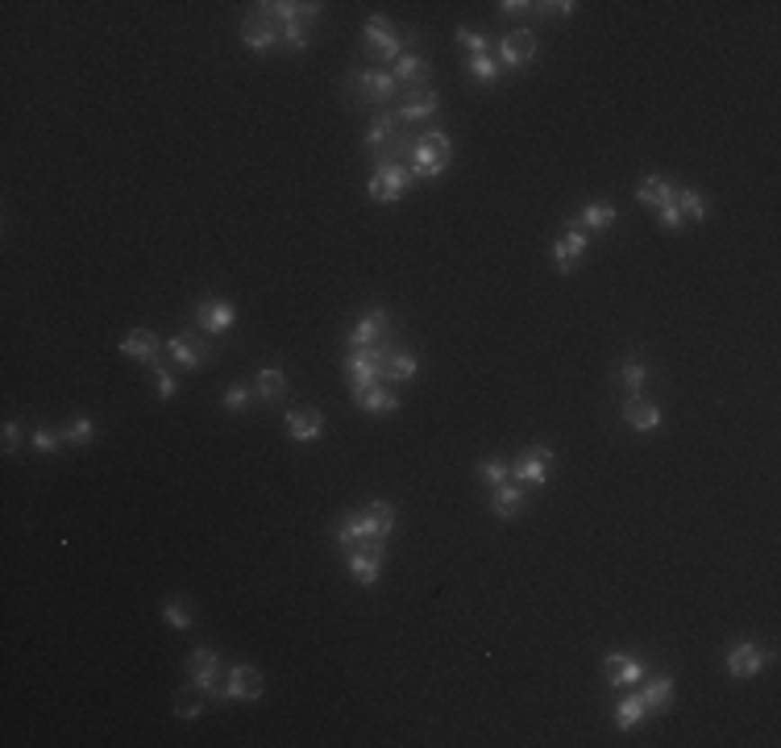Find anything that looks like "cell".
Here are the masks:
<instances>
[{
  "instance_id": "6da1fadb",
  "label": "cell",
  "mask_w": 781,
  "mask_h": 748,
  "mask_svg": "<svg viewBox=\"0 0 781 748\" xmlns=\"http://www.w3.org/2000/svg\"><path fill=\"white\" fill-rule=\"evenodd\" d=\"M453 163V141L445 130H428L420 138H412V150H408V171L412 179H436Z\"/></svg>"
},
{
  "instance_id": "7a4b0ae2",
  "label": "cell",
  "mask_w": 781,
  "mask_h": 748,
  "mask_svg": "<svg viewBox=\"0 0 781 748\" xmlns=\"http://www.w3.org/2000/svg\"><path fill=\"white\" fill-rule=\"evenodd\" d=\"M187 673H192L195 690H204L212 703H225V698H229L225 665H220V653L217 649H192V653H187Z\"/></svg>"
},
{
  "instance_id": "3957f363",
  "label": "cell",
  "mask_w": 781,
  "mask_h": 748,
  "mask_svg": "<svg viewBox=\"0 0 781 748\" xmlns=\"http://www.w3.org/2000/svg\"><path fill=\"white\" fill-rule=\"evenodd\" d=\"M387 358H390L387 341H382V346H366V349H349V358H346L349 391L362 395V391L379 387V374H387Z\"/></svg>"
},
{
  "instance_id": "277c9868",
  "label": "cell",
  "mask_w": 781,
  "mask_h": 748,
  "mask_svg": "<svg viewBox=\"0 0 781 748\" xmlns=\"http://www.w3.org/2000/svg\"><path fill=\"white\" fill-rule=\"evenodd\" d=\"M362 42H366V55L379 59V63H399L403 59V38L395 33V25L382 17V13H374V17H366V30H362Z\"/></svg>"
},
{
  "instance_id": "5b68a950",
  "label": "cell",
  "mask_w": 781,
  "mask_h": 748,
  "mask_svg": "<svg viewBox=\"0 0 781 748\" xmlns=\"http://www.w3.org/2000/svg\"><path fill=\"white\" fill-rule=\"evenodd\" d=\"M349 92H358V100L382 109L390 96H399V79L390 76V67H374V71H349Z\"/></svg>"
},
{
  "instance_id": "8992f818",
  "label": "cell",
  "mask_w": 781,
  "mask_h": 748,
  "mask_svg": "<svg viewBox=\"0 0 781 748\" xmlns=\"http://www.w3.org/2000/svg\"><path fill=\"white\" fill-rule=\"evenodd\" d=\"M553 462H557V454L549 449V445H528V449L511 462V478H516L520 487H544Z\"/></svg>"
},
{
  "instance_id": "52a82bcc",
  "label": "cell",
  "mask_w": 781,
  "mask_h": 748,
  "mask_svg": "<svg viewBox=\"0 0 781 748\" xmlns=\"http://www.w3.org/2000/svg\"><path fill=\"white\" fill-rule=\"evenodd\" d=\"M408 184H412V171H408L403 163H395V158H387V163H379L374 167V175H370V200L395 204V200H403Z\"/></svg>"
},
{
  "instance_id": "ba28073f",
  "label": "cell",
  "mask_w": 781,
  "mask_h": 748,
  "mask_svg": "<svg viewBox=\"0 0 781 748\" xmlns=\"http://www.w3.org/2000/svg\"><path fill=\"white\" fill-rule=\"evenodd\" d=\"M382 554H387V541H379V536H366V541H358V549H349V574H354V582L358 586L379 582Z\"/></svg>"
},
{
  "instance_id": "9c48e42d",
  "label": "cell",
  "mask_w": 781,
  "mask_h": 748,
  "mask_svg": "<svg viewBox=\"0 0 781 748\" xmlns=\"http://www.w3.org/2000/svg\"><path fill=\"white\" fill-rule=\"evenodd\" d=\"M395 141H399V117L395 113H374V121H370V130H366V154L374 158V167L387 163Z\"/></svg>"
},
{
  "instance_id": "30bf717a",
  "label": "cell",
  "mask_w": 781,
  "mask_h": 748,
  "mask_svg": "<svg viewBox=\"0 0 781 748\" xmlns=\"http://www.w3.org/2000/svg\"><path fill=\"white\" fill-rule=\"evenodd\" d=\"M586 246H590V238H586V233H582L578 225H570V229L561 233V238L553 241V249H549V258H553V266H557L561 275H574V266L582 262Z\"/></svg>"
},
{
  "instance_id": "8fae6325",
  "label": "cell",
  "mask_w": 781,
  "mask_h": 748,
  "mask_svg": "<svg viewBox=\"0 0 781 748\" xmlns=\"http://www.w3.org/2000/svg\"><path fill=\"white\" fill-rule=\"evenodd\" d=\"M390 329L387 308H370L366 316H358V325L349 329V349H366V346H382Z\"/></svg>"
},
{
  "instance_id": "7c38bea8",
  "label": "cell",
  "mask_w": 781,
  "mask_h": 748,
  "mask_svg": "<svg viewBox=\"0 0 781 748\" xmlns=\"http://www.w3.org/2000/svg\"><path fill=\"white\" fill-rule=\"evenodd\" d=\"M233 320H238V308L229 304V300H200V308H195V325L204 329L208 337H220L233 329Z\"/></svg>"
},
{
  "instance_id": "4fadbf2b",
  "label": "cell",
  "mask_w": 781,
  "mask_h": 748,
  "mask_svg": "<svg viewBox=\"0 0 781 748\" xmlns=\"http://www.w3.org/2000/svg\"><path fill=\"white\" fill-rule=\"evenodd\" d=\"M603 673H607V686H615V690H624V686H636L644 682V662L641 657H632V653H611L607 662H603Z\"/></svg>"
},
{
  "instance_id": "5bb4252c",
  "label": "cell",
  "mask_w": 781,
  "mask_h": 748,
  "mask_svg": "<svg viewBox=\"0 0 781 748\" xmlns=\"http://www.w3.org/2000/svg\"><path fill=\"white\" fill-rule=\"evenodd\" d=\"M166 354H171L184 370H195V366H204V362L212 358V346L200 341V337H192V333H175L171 341H166Z\"/></svg>"
},
{
  "instance_id": "9a60e30c",
  "label": "cell",
  "mask_w": 781,
  "mask_h": 748,
  "mask_svg": "<svg viewBox=\"0 0 781 748\" xmlns=\"http://www.w3.org/2000/svg\"><path fill=\"white\" fill-rule=\"evenodd\" d=\"M283 33L274 30V22L266 17V13H250L246 22H241V42L250 46V50H258V55H266V50H274V42H279Z\"/></svg>"
},
{
  "instance_id": "2e32d148",
  "label": "cell",
  "mask_w": 781,
  "mask_h": 748,
  "mask_svg": "<svg viewBox=\"0 0 781 748\" xmlns=\"http://www.w3.org/2000/svg\"><path fill=\"white\" fill-rule=\"evenodd\" d=\"M229 682V698H262V690H266V678L258 673V665L250 662H238L233 670L225 673Z\"/></svg>"
},
{
  "instance_id": "e0dca14e",
  "label": "cell",
  "mask_w": 781,
  "mask_h": 748,
  "mask_svg": "<svg viewBox=\"0 0 781 748\" xmlns=\"http://www.w3.org/2000/svg\"><path fill=\"white\" fill-rule=\"evenodd\" d=\"M436 104H441V96L433 87H408V100H403V109H395V117H399V125H416V121L433 117Z\"/></svg>"
},
{
  "instance_id": "ac0fdd59",
  "label": "cell",
  "mask_w": 781,
  "mask_h": 748,
  "mask_svg": "<svg viewBox=\"0 0 781 748\" xmlns=\"http://www.w3.org/2000/svg\"><path fill=\"white\" fill-rule=\"evenodd\" d=\"M532 55H536V33L532 30H511L507 38L499 42V63L503 67H524V63H532Z\"/></svg>"
},
{
  "instance_id": "d6986e66",
  "label": "cell",
  "mask_w": 781,
  "mask_h": 748,
  "mask_svg": "<svg viewBox=\"0 0 781 748\" xmlns=\"http://www.w3.org/2000/svg\"><path fill=\"white\" fill-rule=\"evenodd\" d=\"M287 437L292 441H300V445H308V441H316V437L325 433V416L316 412V408H295V412H287Z\"/></svg>"
},
{
  "instance_id": "ffe728a7",
  "label": "cell",
  "mask_w": 781,
  "mask_h": 748,
  "mask_svg": "<svg viewBox=\"0 0 781 748\" xmlns=\"http://www.w3.org/2000/svg\"><path fill=\"white\" fill-rule=\"evenodd\" d=\"M624 424L636 428V433H652V428H661V408L652 400L632 395V400H624Z\"/></svg>"
},
{
  "instance_id": "44dd1931",
  "label": "cell",
  "mask_w": 781,
  "mask_h": 748,
  "mask_svg": "<svg viewBox=\"0 0 781 748\" xmlns=\"http://www.w3.org/2000/svg\"><path fill=\"white\" fill-rule=\"evenodd\" d=\"M636 200L649 204L652 212H661V208H669L673 200H678V187H673L669 179H661V175H644L641 184H636Z\"/></svg>"
},
{
  "instance_id": "7402d4cb",
  "label": "cell",
  "mask_w": 781,
  "mask_h": 748,
  "mask_svg": "<svg viewBox=\"0 0 781 748\" xmlns=\"http://www.w3.org/2000/svg\"><path fill=\"white\" fill-rule=\"evenodd\" d=\"M524 508H528V487H520V482H503V487H495V495H490V511H495L499 520L520 516Z\"/></svg>"
},
{
  "instance_id": "603a6c76",
  "label": "cell",
  "mask_w": 781,
  "mask_h": 748,
  "mask_svg": "<svg viewBox=\"0 0 781 748\" xmlns=\"http://www.w3.org/2000/svg\"><path fill=\"white\" fill-rule=\"evenodd\" d=\"M121 354H125V358L146 362V366H154V362H158V333H150V329H133V333L121 337Z\"/></svg>"
},
{
  "instance_id": "cb8c5ba5",
  "label": "cell",
  "mask_w": 781,
  "mask_h": 748,
  "mask_svg": "<svg viewBox=\"0 0 781 748\" xmlns=\"http://www.w3.org/2000/svg\"><path fill=\"white\" fill-rule=\"evenodd\" d=\"M760 670H765V653H760L757 644H749V640L727 653V673H732V678H757Z\"/></svg>"
},
{
  "instance_id": "d4e9b609",
  "label": "cell",
  "mask_w": 781,
  "mask_h": 748,
  "mask_svg": "<svg viewBox=\"0 0 781 748\" xmlns=\"http://www.w3.org/2000/svg\"><path fill=\"white\" fill-rule=\"evenodd\" d=\"M254 395L266 403H279L283 395H287V374H283L279 366H262L258 374H254Z\"/></svg>"
},
{
  "instance_id": "484cf974",
  "label": "cell",
  "mask_w": 781,
  "mask_h": 748,
  "mask_svg": "<svg viewBox=\"0 0 781 748\" xmlns=\"http://www.w3.org/2000/svg\"><path fill=\"white\" fill-rule=\"evenodd\" d=\"M390 76L399 79V84H408V87H424V79L433 76V63L424 55H403L399 63L390 67Z\"/></svg>"
},
{
  "instance_id": "4316f807",
  "label": "cell",
  "mask_w": 781,
  "mask_h": 748,
  "mask_svg": "<svg viewBox=\"0 0 781 748\" xmlns=\"http://www.w3.org/2000/svg\"><path fill=\"white\" fill-rule=\"evenodd\" d=\"M362 520H366V532L370 536H379V541H387L390 528H395V508H390L387 499H374L366 511H362Z\"/></svg>"
},
{
  "instance_id": "83f0119b",
  "label": "cell",
  "mask_w": 781,
  "mask_h": 748,
  "mask_svg": "<svg viewBox=\"0 0 781 748\" xmlns=\"http://www.w3.org/2000/svg\"><path fill=\"white\" fill-rule=\"evenodd\" d=\"M578 229H590V233H595V229H611L615 225V204H607V200H590V204L582 208V212H578V221H574Z\"/></svg>"
},
{
  "instance_id": "f1b7e54d",
  "label": "cell",
  "mask_w": 781,
  "mask_h": 748,
  "mask_svg": "<svg viewBox=\"0 0 781 748\" xmlns=\"http://www.w3.org/2000/svg\"><path fill=\"white\" fill-rule=\"evenodd\" d=\"M644 383H649V370H644V362L628 358V362H619V366H615V387L624 391L628 400H632V395H641Z\"/></svg>"
},
{
  "instance_id": "f546056e",
  "label": "cell",
  "mask_w": 781,
  "mask_h": 748,
  "mask_svg": "<svg viewBox=\"0 0 781 748\" xmlns=\"http://www.w3.org/2000/svg\"><path fill=\"white\" fill-rule=\"evenodd\" d=\"M354 400H358L370 416H395L399 412V395L387 391V387H370V391H362V395H354Z\"/></svg>"
},
{
  "instance_id": "4dcf8cb0",
  "label": "cell",
  "mask_w": 781,
  "mask_h": 748,
  "mask_svg": "<svg viewBox=\"0 0 781 748\" xmlns=\"http://www.w3.org/2000/svg\"><path fill=\"white\" fill-rule=\"evenodd\" d=\"M669 698H673V678H669V673H657V678H649V686H644V694H641L644 711H665V707H669Z\"/></svg>"
},
{
  "instance_id": "1f68e13d",
  "label": "cell",
  "mask_w": 781,
  "mask_h": 748,
  "mask_svg": "<svg viewBox=\"0 0 781 748\" xmlns=\"http://www.w3.org/2000/svg\"><path fill=\"white\" fill-rule=\"evenodd\" d=\"M370 532H366V520H362L358 511H349V516H341V524H337V545L341 549H358V541H366Z\"/></svg>"
},
{
  "instance_id": "d6a6232c",
  "label": "cell",
  "mask_w": 781,
  "mask_h": 748,
  "mask_svg": "<svg viewBox=\"0 0 781 748\" xmlns=\"http://www.w3.org/2000/svg\"><path fill=\"white\" fill-rule=\"evenodd\" d=\"M644 716H649V711H644L641 694H624V698L615 703V727H619V732H628V727H636Z\"/></svg>"
},
{
  "instance_id": "836d02e7",
  "label": "cell",
  "mask_w": 781,
  "mask_h": 748,
  "mask_svg": "<svg viewBox=\"0 0 781 748\" xmlns=\"http://www.w3.org/2000/svg\"><path fill=\"white\" fill-rule=\"evenodd\" d=\"M466 71H470V79H474L478 87L499 84V63H495L490 55H470L466 59Z\"/></svg>"
},
{
  "instance_id": "e575fe53",
  "label": "cell",
  "mask_w": 781,
  "mask_h": 748,
  "mask_svg": "<svg viewBox=\"0 0 781 748\" xmlns=\"http://www.w3.org/2000/svg\"><path fill=\"white\" fill-rule=\"evenodd\" d=\"M158 611H163V619L171 624V628H179V632H187L195 624V611H192V603H187V599H166Z\"/></svg>"
},
{
  "instance_id": "d590c367",
  "label": "cell",
  "mask_w": 781,
  "mask_h": 748,
  "mask_svg": "<svg viewBox=\"0 0 781 748\" xmlns=\"http://www.w3.org/2000/svg\"><path fill=\"white\" fill-rule=\"evenodd\" d=\"M204 707H208V694L204 690H179L175 694V716L179 719H195V716H204Z\"/></svg>"
},
{
  "instance_id": "8d00e7d4",
  "label": "cell",
  "mask_w": 781,
  "mask_h": 748,
  "mask_svg": "<svg viewBox=\"0 0 781 748\" xmlns=\"http://www.w3.org/2000/svg\"><path fill=\"white\" fill-rule=\"evenodd\" d=\"M63 441L67 445H92V441H96V420H87V416H71V420L63 424Z\"/></svg>"
},
{
  "instance_id": "74e56055",
  "label": "cell",
  "mask_w": 781,
  "mask_h": 748,
  "mask_svg": "<svg viewBox=\"0 0 781 748\" xmlns=\"http://www.w3.org/2000/svg\"><path fill=\"white\" fill-rule=\"evenodd\" d=\"M416 370H420V362H416V354H408V349H395V354L387 358V374L395 383L416 379Z\"/></svg>"
},
{
  "instance_id": "f35d334b",
  "label": "cell",
  "mask_w": 781,
  "mask_h": 748,
  "mask_svg": "<svg viewBox=\"0 0 781 748\" xmlns=\"http://www.w3.org/2000/svg\"><path fill=\"white\" fill-rule=\"evenodd\" d=\"M673 204H678V212H682V221H703V217H706V204H703V195H698L695 187H682Z\"/></svg>"
},
{
  "instance_id": "ab89813d",
  "label": "cell",
  "mask_w": 781,
  "mask_h": 748,
  "mask_svg": "<svg viewBox=\"0 0 781 748\" xmlns=\"http://www.w3.org/2000/svg\"><path fill=\"white\" fill-rule=\"evenodd\" d=\"M478 478L495 491V487H503V482L511 478V466H507V462H499V457H487V462H478Z\"/></svg>"
},
{
  "instance_id": "60d3db41",
  "label": "cell",
  "mask_w": 781,
  "mask_h": 748,
  "mask_svg": "<svg viewBox=\"0 0 781 748\" xmlns=\"http://www.w3.org/2000/svg\"><path fill=\"white\" fill-rule=\"evenodd\" d=\"M453 42H462L470 55H490V38H487V33H478V30H470V25H457Z\"/></svg>"
},
{
  "instance_id": "b9f144b4",
  "label": "cell",
  "mask_w": 781,
  "mask_h": 748,
  "mask_svg": "<svg viewBox=\"0 0 781 748\" xmlns=\"http://www.w3.org/2000/svg\"><path fill=\"white\" fill-rule=\"evenodd\" d=\"M30 445L33 449H38V454H58V449H63V433H55V428H46V424H38V428H33L30 433Z\"/></svg>"
},
{
  "instance_id": "7bdbcfd3",
  "label": "cell",
  "mask_w": 781,
  "mask_h": 748,
  "mask_svg": "<svg viewBox=\"0 0 781 748\" xmlns=\"http://www.w3.org/2000/svg\"><path fill=\"white\" fill-rule=\"evenodd\" d=\"M250 400H254V387H229L225 395H220V408H225V412H246Z\"/></svg>"
},
{
  "instance_id": "ee69618b",
  "label": "cell",
  "mask_w": 781,
  "mask_h": 748,
  "mask_svg": "<svg viewBox=\"0 0 781 748\" xmlns=\"http://www.w3.org/2000/svg\"><path fill=\"white\" fill-rule=\"evenodd\" d=\"M283 46H287V50H308V25L304 22L283 25Z\"/></svg>"
},
{
  "instance_id": "f6af8a7d",
  "label": "cell",
  "mask_w": 781,
  "mask_h": 748,
  "mask_svg": "<svg viewBox=\"0 0 781 748\" xmlns=\"http://www.w3.org/2000/svg\"><path fill=\"white\" fill-rule=\"evenodd\" d=\"M150 370H154V391H158V400H175V391H179V387H175V374H171V370H166L163 362H154Z\"/></svg>"
},
{
  "instance_id": "bcb514c9",
  "label": "cell",
  "mask_w": 781,
  "mask_h": 748,
  "mask_svg": "<svg viewBox=\"0 0 781 748\" xmlns=\"http://www.w3.org/2000/svg\"><path fill=\"white\" fill-rule=\"evenodd\" d=\"M0 437H4V441H0L4 445V454H17V449H22V424L17 420H4V433Z\"/></svg>"
},
{
  "instance_id": "7dc6e473",
  "label": "cell",
  "mask_w": 781,
  "mask_h": 748,
  "mask_svg": "<svg viewBox=\"0 0 781 748\" xmlns=\"http://www.w3.org/2000/svg\"><path fill=\"white\" fill-rule=\"evenodd\" d=\"M657 217H661V225L669 229V233H678V229L686 225L682 221V212H678V204H669V208H661V212H657Z\"/></svg>"
},
{
  "instance_id": "c3c4849f",
  "label": "cell",
  "mask_w": 781,
  "mask_h": 748,
  "mask_svg": "<svg viewBox=\"0 0 781 748\" xmlns=\"http://www.w3.org/2000/svg\"><path fill=\"white\" fill-rule=\"evenodd\" d=\"M544 9H549V13H561V17H570V13H574L578 5H574V0H557V5H544Z\"/></svg>"
},
{
  "instance_id": "681fc988",
  "label": "cell",
  "mask_w": 781,
  "mask_h": 748,
  "mask_svg": "<svg viewBox=\"0 0 781 748\" xmlns=\"http://www.w3.org/2000/svg\"><path fill=\"white\" fill-rule=\"evenodd\" d=\"M524 9H532V5H520V0H503L499 5V13H524Z\"/></svg>"
}]
</instances>
